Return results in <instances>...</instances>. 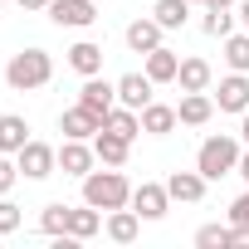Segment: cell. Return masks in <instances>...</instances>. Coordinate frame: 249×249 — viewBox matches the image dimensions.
Masks as SVG:
<instances>
[{"mask_svg": "<svg viewBox=\"0 0 249 249\" xmlns=\"http://www.w3.org/2000/svg\"><path fill=\"white\" fill-rule=\"evenodd\" d=\"M83 200H88V205H98L103 215H107V210H122V205H132V181L122 176L117 166L88 171V176H83Z\"/></svg>", "mask_w": 249, "mask_h": 249, "instance_id": "1", "label": "cell"}, {"mask_svg": "<svg viewBox=\"0 0 249 249\" xmlns=\"http://www.w3.org/2000/svg\"><path fill=\"white\" fill-rule=\"evenodd\" d=\"M49 78H54L49 49H20V54L5 59V83H10L15 93H35V88H44Z\"/></svg>", "mask_w": 249, "mask_h": 249, "instance_id": "2", "label": "cell"}, {"mask_svg": "<svg viewBox=\"0 0 249 249\" xmlns=\"http://www.w3.org/2000/svg\"><path fill=\"white\" fill-rule=\"evenodd\" d=\"M239 137H225V132H215V137H205L200 142V152H196V171L205 176V181H220V176H234L239 171Z\"/></svg>", "mask_w": 249, "mask_h": 249, "instance_id": "3", "label": "cell"}, {"mask_svg": "<svg viewBox=\"0 0 249 249\" xmlns=\"http://www.w3.org/2000/svg\"><path fill=\"white\" fill-rule=\"evenodd\" d=\"M15 161H20V176H30V181H44V176H54L59 171V147H49V142H25L20 152H15Z\"/></svg>", "mask_w": 249, "mask_h": 249, "instance_id": "4", "label": "cell"}, {"mask_svg": "<svg viewBox=\"0 0 249 249\" xmlns=\"http://www.w3.org/2000/svg\"><path fill=\"white\" fill-rule=\"evenodd\" d=\"M132 210H137L142 220H161V215L171 210L166 181H142V186H132Z\"/></svg>", "mask_w": 249, "mask_h": 249, "instance_id": "5", "label": "cell"}, {"mask_svg": "<svg viewBox=\"0 0 249 249\" xmlns=\"http://www.w3.org/2000/svg\"><path fill=\"white\" fill-rule=\"evenodd\" d=\"M59 132H64V137H78V142H93V137L103 132V117H98L93 107L73 103V107H64V112H59Z\"/></svg>", "mask_w": 249, "mask_h": 249, "instance_id": "6", "label": "cell"}, {"mask_svg": "<svg viewBox=\"0 0 249 249\" xmlns=\"http://www.w3.org/2000/svg\"><path fill=\"white\" fill-rule=\"evenodd\" d=\"M44 15H49L59 30H88V25L98 20V5H93V0H54Z\"/></svg>", "mask_w": 249, "mask_h": 249, "instance_id": "7", "label": "cell"}, {"mask_svg": "<svg viewBox=\"0 0 249 249\" xmlns=\"http://www.w3.org/2000/svg\"><path fill=\"white\" fill-rule=\"evenodd\" d=\"M93 161H98V152H93V142H78V137H64V147H59V171L64 176H88L93 171Z\"/></svg>", "mask_w": 249, "mask_h": 249, "instance_id": "8", "label": "cell"}, {"mask_svg": "<svg viewBox=\"0 0 249 249\" xmlns=\"http://www.w3.org/2000/svg\"><path fill=\"white\" fill-rule=\"evenodd\" d=\"M78 103H83V107H93L98 117H107V112L117 107V83H107L103 73H93V78H83V88H78Z\"/></svg>", "mask_w": 249, "mask_h": 249, "instance_id": "9", "label": "cell"}, {"mask_svg": "<svg viewBox=\"0 0 249 249\" xmlns=\"http://www.w3.org/2000/svg\"><path fill=\"white\" fill-rule=\"evenodd\" d=\"M215 107L220 112H244L249 107V73L230 69V78H220V88H215Z\"/></svg>", "mask_w": 249, "mask_h": 249, "instance_id": "10", "label": "cell"}, {"mask_svg": "<svg viewBox=\"0 0 249 249\" xmlns=\"http://www.w3.org/2000/svg\"><path fill=\"white\" fill-rule=\"evenodd\" d=\"M161 35H166V30H161L157 15H152V20H132L127 30H122V39H127L132 54H152V49H161Z\"/></svg>", "mask_w": 249, "mask_h": 249, "instance_id": "11", "label": "cell"}, {"mask_svg": "<svg viewBox=\"0 0 249 249\" xmlns=\"http://www.w3.org/2000/svg\"><path fill=\"white\" fill-rule=\"evenodd\" d=\"M176 127H181V117H176L171 103H157V98H152V103L142 107V132H147V137H171Z\"/></svg>", "mask_w": 249, "mask_h": 249, "instance_id": "12", "label": "cell"}, {"mask_svg": "<svg viewBox=\"0 0 249 249\" xmlns=\"http://www.w3.org/2000/svg\"><path fill=\"white\" fill-rule=\"evenodd\" d=\"M152 88H157V83L147 78V69H142V73H122V78H117V103L142 112V107L152 103Z\"/></svg>", "mask_w": 249, "mask_h": 249, "instance_id": "13", "label": "cell"}, {"mask_svg": "<svg viewBox=\"0 0 249 249\" xmlns=\"http://www.w3.org/2000/svg\"><path fill=\"white\" fill-rule=\"evenodd\" d=\"M176 117H181V127H205V122L215 117V98L210 93H181Z\"/></svg>", "mask_w": 249, "mask_h": 249, "instance_id": "14", "label": "cell"}, {"mask_svg": "<svg viewBox=\"0 0 249 249\" xmlns=\"http://www.w3.org/2000/svg\"><path fill=\"white\" fill-rule=\"evenodd\" d=\"M205 176L200 171H171L166 176V191H171V200H181V205H196V200H205Z\"/></svg>", "mask_w": 249, "mask_h": 249, "instance_id": "15", "label": "cell"}, {"mask_svg": "<svg viewBox=\"0 0 249 249\" xmlns=\"http://www.w3.org/2000/svg\"><path fill=\"white\" fill-rule=\"evenodd\" d=\"M103 230H107L112 244H132V239L142 234V215L127 210V205H122V210H107V225H103Z\"/></svg>", "mask_w": 249, "mask_h": 249, "instance_id": "16", "label": "cell"}, {"mask_svg": "<svg viewBox=\"0 0 249 249\" xmlns=\"http://www.w3.org/2000/svg\"><path fill=\"white\" fill-rule=\"evenodd\" d=\"M93 152H98V161H103V166H127V157H132V142L103 127V132L93 137Z\"/></svg>", "mask_w": 249, "mask_h": 249, "instance_id": "17", "label": "cell"}, {"mask_svg": "<svg viewBox=\"0 0 249 249\" xmlns=\"http://www.w3.org/2000/svg\"><path fill=\"white\" fill-rule=\"evenodd\" d=\"M142 59H147V78H152V83H176V73H181V54H176V49L161 44V49H152V54H142Z\"/></svg>", "mask_w": 249, "mask_h": 249, "instance_id": "18", "label": "cell"}, {"mask_svg": "<svg viewBox=\"0 0 249 249\" xmlns=\"http://www.w3.org/2000/svg\"><path fill=\"white\" fill-rule=\"evenodd\" d=\"M176 83H181V93H210V83H215V69H210L205 59H181V73H176Z\"/></svg>", "mask_w": 249, "mask_h": 249, "instance_id": "19", "label": "cell"}, {"mask_svg": "<svg viewBox=\"0 0 249 249\" xmlns=\"http://www.w3.org/2000/svg\"><path fill=\"white\" fill-rule=\"evenodd\" d=\"M25 142H30V122H25L20 112H0V152L15 157Z\"/></svg>", "mask_w": 249, "mask_h": 249, "instance_id": "20", "label": "cell"}, {"mask_svg": "<svg viewBox=\"0 0 249 249\" xmlns=\"http://www.w3.org/2000/svg\"><path fill=\"white\" fill-rule=\"evenodd\" d=\"M69 69H73V73H83V78L103 73V44H93V39H78V44L69 49Z\"/></svg>", "mask_w": 249, "mask_h": 249, "instance_id": "21", "label": "cell"}, {"mask_svg": "<svg viewBox=\"0 0 249 249\" xmlns=\"http://www.w3.org/2000/svg\"><path fill=\"white\" fill-rule=\"evenodd\" d=\"M103 127H107V132H117V137H127V142H137V132H142V112L117 103V107L103 117Z\"/></svg>", "mask_w": 249, "mask_h": 249, "instance_id": "22", "label": "cell"}, {"mask_svg": "<svg viewBox=\"0 0 249 249\" xmlns=\"http://www.w3.org/2000/svg\"><path fill=\"white\" fill-rule=\"evenodd\" d=\"M98 230H103V210H98V205L83 200L78 210H69V234H73V239H93Z\"/></svg>", "mask_w": 249, "mask_h": 249, "instance_id": "23", "label": "cell"}, {"mask_svg": "<svg viewBox=\"0 0 249 249\" xmlns=\"http://www.w3.org/2000/svg\"><path fill=\"white\" fill-rule=\"evenodd\" d=\"M152 15L161 20V30H181V25L191 20V0H157Z\"/></svg>", "mask_w": 249, "mask_h": 249, "instance_id": "24", "label": "cell"}, {"mask_svg": "<svg viewBox=\"0 0 249 249\" xmlns=\"http://www.w3.org/2000/svg\"><path fill=\"white\" fill-rule=\"evenodd\" d=\"M200 35H210V39H225V35H234V15H230V10H215V5H205V15H200Z\"/></svg>", "mask_w": 249, "mask_h": 249, "instance_id": "25", "label": "cell"}, {"mask_svg": "<svg viewBox=\"0 0 249 249\" xmlns=\"http://www.w3.org/2000/svg\"><path fill=\"white\" fill-rule=\"evenodd\" d=\"M225 64L234 73H249V30L244 35H225Z\"/></svg>", "mask_w": 249, "mask_h": 249, "instance_id": "26", "label": "cell"}, {"mask_svg": "<svg viewBox=\"0 0 249 249\" xmlns=\"http://www.w3.org/2000/svg\"><path fill=\"white\" fill-rule=\"evenodd\" d=\"M69 210H73V205H64V200L44 205V210H39V230H44V234H69Z\"/></svg>", "mask_w": 249, "mask_h": 249, "instance_id": "27", "label": "cell"}, {"mask_svg": "<svg viewBox=\"0 0 249 249\" xmlns=\"http://www.w3.org/2000/svg\"><path fill=\"white\" fill-rule=\"evenodd\" d=\"M196 244L200 249H225L230 244V225H200L196 230Z\"/></svg>", "mask_w": 249, "mask_h": 249, "instance_id": "28", "label": "cell"}, {"mask_svg": "<svg viewBox=\"0 0 249 249\" xmlns=\"http://www.w3.org/2000/svg\"><path fill=\"white\" fill-rule=\"evenodd\" d=\"M20 220H25V215H20V205L0 196V239H5V234H15V230H20Z\"/></svg>", "mask_w": 249, "mask_h": 249, "instance_id": "29", "label": "cell"}, {"mask_svg": "<svg viewBox=\"0 0 249 249\" xmlns=\"http://www.w3.org/2000/svg\"><path fill=\"white\" fill-rule=\"evenodd\" d=\"M15 181H20V161L0 152V196H10V186H15Z\"/></svg>", "mask_w": 249, "mask_h": 249, "instance_id": "30", "label": "cell"}, {"mask_svg": "<svg viewBox=\"0 0 249 249\" xmlns=\"http://www.w3.org/2000/svg\"><path fill=\"white\" fill-rule=\"evenodd\" d=\"M230 225H249V191L234 196V205H230Z\"/></svg>", "mask_w": 249, "mask_h": 249, "instance_id": "31", "label": "cell"}, {"mask_svg": "<svg viewBox=\"0 0 249 249\" xmlns=\"http://www.w3.org/2000/svg\"><path fill=\"white\" fill-rule=\"evenodd\" d=\"M230 244H239V249H249V225H230Z\"/></svg>", "mask_w": 249, "mask_h": 249, "instance_id": "32", "label": "cell"}, {"mask_svg": "<svg viewBox=\"0 0 249 249\" xmlns=\"http://www.w3.org/2000/svg\"><path fill=\"white\" fill-rule=\"evenodd\" d=\"M239 142H244V147H249V107H244V112H239Z\"/></svg>", "mask_w": 249, "mask_h": 249, "instance_id": "33", "label": "cell"}, {"mask_svg": "<svg viewBox=\"0 0 249 249\" xmlns=\"http://www.w3.org/2000/svg\"><path fill=\"white\" fill-rule=\"evenodd\" d=\"M20 5H25V10H49L54 0H20Z\"/></svg>", "mask_w": 249, "mask_h": 249, "instance_id": "34", "label": "cell"}, {"mask_svg": "<svg viewBox=\"0 0 249 249\" xmlns=\"http://www.w3.org/2000/svg\"><path fill=\"white\" fill-rule=\"evenodd\" d=\"M239 176H244V181H249V152H244V157H239Z\"/></svg>", "mask_w": 249, "mask_h": 249, "instance_id": "35", "label": "cell"}, {"mask_svg": "<svg viewBox=\"0 0 249 249\" xmlns=\"http://www.w3.org/2000/svg\"><path fill=\"white\" fill-rule=\"evenodd\" d=\"M205 5H215V10H230V5H234V0H205Z\"/></svg>", "mask_w": 249, "mask_h": 249, "instance_id": "36", "label": "cell"}, {"mask_svg": "<svg viewBox=\"0 0 249 249\" xmlns=\"http://www.w3.org/2000/svg\"><path fill=\"white\" fill-rule=\"evenodd\" d=\"M239 20H244V30H249V0H244V5H239Z\"/></svg>", "mask_w": 249, "mask_h": 249, "instance_id": "37", "label": "cell"}, {"mask_svg": "<svg viewBox=\"0 0 249 249\" xmlns=\"http://www.w3.org/2000/svg\"><path fill=\"white\" fill-rule=\"evenodd\" d=\"M191 5H205V0H191Z\"/></svg>", "mask_w": 249, "mask_h": 249, "instance_id": "38", "label": "cell"}]
</instances>
